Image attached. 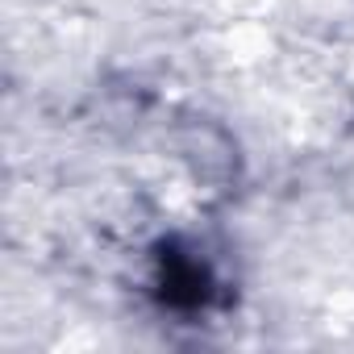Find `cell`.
Masks as SVG:
<instances>
[{"label":"cell","mask_w":354,"mask_h":354,"mask_svg":"<svg viewBox=\"0 0 354 354\" xmlns=\"http://www.w3.org/2000/svg\"><path fill=\"white\" fill-rule=\"evenodd\" d=\"M150 292L171 313H205L221 296L217 267L188 242H167L154 254V279Z\"/></svg>","instance_id":"obj_1"}]
</instances>
